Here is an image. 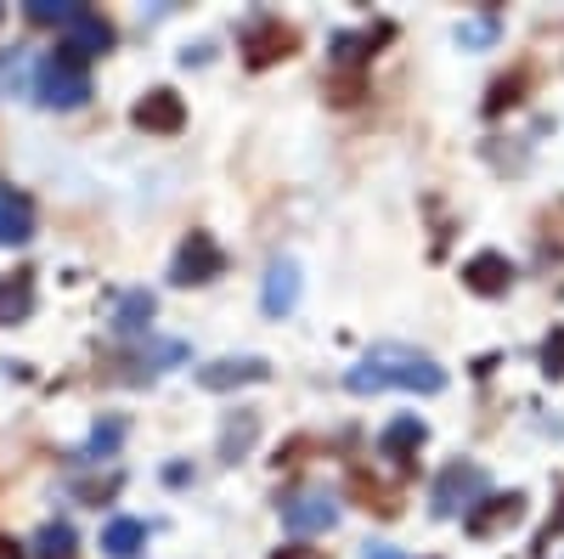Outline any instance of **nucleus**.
Listing matches in <instances>:
<instances>
[{
    "instance_id": "obj_1",
    "label": "nucleus",
    "mask_w": 564,
    "mask_h": 559,
    "mask_svg": "<svg viewBox=\"0 0 564 559\" xmlns=\"http://www.w3.org/2000/svg\"><path fill=\"white\" fill-rule=\"evenodd\" d=\"M345 385L356 396H379V390H417V396H435L446 390V367L423 351H406V345H372L350 373Z\"/></svg>"
},
{
    "instance_id": "obj_2",
    "label": "nucleus",
    "mask_w": 564,
    "mask_h": 559,
    "mask_svg": "<svg viewBox=\"0 0 564 559\" xmlns=\"http://www.w3.org/2000/svg\"><path fill=\"white\" fill-rule=\"evenodd\" d=\"M34 97H40V108H85L90 103V74H85V63L79 57H68V52H52L40 68H34Z\"/></svg>"
},
{
    "instance_id": "obj_3",
    "label": "nucleus",
    "mask_w": 564,
    "mask_h": 559,
    "mask_svg": "<svg viewBox=\"0 0 564 559\" xmlns=\"http://www.w3.org/2000/svg\"><path fill=\"white\" fill-rule=\"evenodd\" d=\"M435 515H468V508H475L480 497H486V470H480V463H446V470H441V481H435Z\"/></svg>"
},
{
    "instance_id": "obj_4",
    "label": "nucleus",
    "mask_w": 564,
    "mask_h": 559,
    "mask_svg": "<svg viewBox=\"0 0 564 559\" xmlns=\"http://www.w3.org/2000/svg\"><path fill=\"white\" fill-rule=\"evenodd\" d=\"M339 520V497L327 486H305L294 497H282V526H289L294 537H311V531H327Z\"/></svg>"
},
{
    "instance_id": "obj_5",
    "label": "nucleus",
    "mask_w": 564,
    "mask_h": 559,
    "mask_svg": "<svg viewBox=\"0 0 564 559\" xmlns=\"http://www.w3.org/2000/svg\"><path fill=\"white\" fill-rule=\"evenodd\" d=\"M226 271V255H220V244L209 238V232H193V238L181 244V255H175V283L181 289H193V283H215V277Z\"/></svg>"
},
{
    "instance_id": "obj_6",
    "label": "nucleus",
    "mask_w": 564,
    "mask_h": 559,
    "mask_svg": "<svg viewBox=\"0 0 564 559\" xmlns=\"http://www.w3.org/2000/svg\"><path fill=\"white\" fill-rule=\"evenodd\" d=\"M294 45H300V40H294V29L282 23V18H260V23L243 34V63H249V68H271V63L289 57Z\"/></svg>"
},
{
    "instance_id": "obj_7",
    "label": "nucleus",
    "mask_w": 564,
    "mask_h": 559,
    "mask_svg": "<svg viewBox=\"0 0 564 559\" xmlns=\"http://www.w3.org/2000/svg\"><path fill=\"white\" fill-rule=\"evenodd\" d=\"M271 379V362L265 356H220L209 367H198V385L204 390H238V385H265Z\"/></svg>"
},
{
    "instance_id": "obj_8",
    "label": "nucleus",
    "mask_w": 564,
    "mask_h": 559,
    "mask_svg": "<svg viewBox=\"0 0 564 559\" xmlns=\"http://www.w3.org/2000/svg\"><path fill=\"white\" fill-rule=\"evenodd\" d=\"M108 45H113V23H108L102 12H90V7H85V12L63 29V45H57V52H68V57L85 63V57H102Z\"/></svg>"
},
{
    "instance_id": "obj_9",
    "label": "nucleus",
    "mask_w": 564,
    "mask_h": 559,
    "mask_svg": "<svg viewBox=\"0 0 564 559\" xmlns=\"http://www.w3.org/2000/svg\"><path fill=\"white\" fill-rule=\"evenodd\" d=\"M130 119L141 125V130H153V136H175L181 125H186V103L175 97V90H148V97H141L135 108H130Z\"/></svg>"
},
{
    "instance_id": "obj_10",
    "label": "nucleus",
    "mask_w": 564,
    "mask_h": 559,
    "mask_svg": "<svg viewBox=\"0 0 564 559\" xmlns=\"http://www.w3.org/2000/svg\"><path fill=\"white\" fill-rule=\"evenodd\" d=\"M520 515H525V497H520V492H508V497H480V503L463 515V526H468V537H491V531L513 526Z\"/></svg>"
},
{
    "instance_id": "obj_11",
    "label": "nucleus",
    "mask_w": 564,
    "mask_h": 559,
    "mask_svg": "<svg viewBox=\"0 0 564 559\" xmlns=\"http://www.w3.org/2000/svg\"><path fill=\"white\" fill-rule=\"evenodd\" d=\"M300 305V266L294 260H271L265 289H260V311L265 316H289Z\"/></svg>"
},
{
    "instance_id": "obj_12",
    "label": "nucleus",
    "mask_w": 564,
    "mask_h": 559,
    "mask_svg": "<svg viewBox=\"0 0 564 559\" xmlns=\"http://www.w3.org/2000/svg\"><path fill=\"white\" fill-rule=\"evenodd\" d=\"M463 283L475 289L480 300H497V294H508V283H513V266H508V255L486 249V255H475V260L463 266Z\"/></svg>"
},
{
    "instance_id": "obj_13",
    "label": "nucleus",
    "mask_w": 564,
    "mask_h": 559,
    "mask_svg": "<svg viewBox=\"0 0 564 559\" xmlns=\"http://www.w3.org/2000/svg\"><path fill=\"white\" fill-rule=\"evenodd\" d=\"M34 311V271H7L0 277V329H18V322H29Z\"/></svg>"
},
{
    "instance_id": "obj_14",
    "label": "nucleus",
    "mask_w": 564,
    "mask_h": 559,
    "mask_svg": "<svg viewBox=\"0 0 564 559\" xmlns=\"http://www.w3.org/2000/svg\"><path fill=\"white\" fill-rule=\"evenodd\" d=\"M34 238V204L12 186H0V244H29Z\"/></svg>"
},
{
    "instance_id": "obj_15",
    "label": "nucleus",
    "mask_w": 564,
    "mask_h": 559,
    "mask_svg": "<svg viewBox=\"0 0 564 559\" xmlns=\"http://www.w3.org/2000/svg\"><path fill=\"white\" fill-rule=\"evenodd\" d=\"M423 436H430V430H423V418H417V412H406V418H395V424L379 436V452H384V458H395L401 470H406V463L417 458V447H423Z\"/></svg>"
},
{
    "instance_id": "obj_16",
    "label": "nucleus",
    "mask_w": 564,
    "mask_h": 559,
    "mask_svg": "<svg viewBox=\"0 0 564 559\" xmlns=\"http://www.w3.org/2000/svg\"><path fill=\"white\" fill-rule=\"evenodd\" d=\"M153 311H159L153 294H141V289L124 294L119 311H113V334H148V329H153Z\"/></svg>"
},
{
    "instance_id": "obj_17",
    "label": "nucleus",
    "mask_w": 564,
    "mask_h": 559,
    "mask_svg": "<svg viewBox=\"0 0 564 559\" xmlns=\"http://www.w3.org/2000/svg\"><path fill=\"white\" fill-rule=\"evenodd\" d=\"M141 548H148V526H141V520H108V531H102V553H113V559H135Z\"/></svg>"
},
{
    "instance_id": "obj_18",
    "label": "nucleus",
    "mask_w": 564,
    "mask_h": 559,
    "mask_svg": "<svg viewBox=\"0 0 564 559\" xmlns=\"http://www.w3.org/2000/svg\"><path fill=\"white\" fill-rule=\"evenodd\" d=\"M254 436H260V418H254V412H238V418H231V424L220 430V458L238 463V458L254 447Z\"/></svg>"
},
{
    "instance_id": "obj_19",
    "label": "nucleus",
    "mask_w": 564,
    "mask_h": 559,
    "mask_svg": "<svg viewBox=\"0 0 564 559\" xmlns=\"http://www.w3.org/2000/svg\"><path fill=\"white\" fill-rule=\"evenodd\" d=\"M29 559H74V526L68 520H52V526H40Z\"/></svg>"
},
{
    "instance_id": "obj_20",
    "label": "nucleus",
    "mask_w": 564,
    "mask_h": 559,
    "mask_svg": "<svg viewBox=\"0 0 564 559\" xmlns=\"http://www.w3.org/2000/svg\"><path fill=\"white\" fill-rule=\"evenodd\" d=\"M175 362H186V345H181V340H164V345H153V351L135 356L130 379H153V373H164V367H175Z\"/></svg>"
},
{
    "instance_id": "obj_21",
    "label": "nucleus",
    "mask_w": 564,
    "mask_h": 559,
    "mask_svg": "<svg viewBox=\"0 0 564 559\" xmlns=\"http://www.w3.org/2000/svg\"><path fill=\"white\" fill-rule=\"evenodd\" d=\"M119 436H124V424H119V418H108V424H97V430H90V441H85L74 458H79V463H102V458H113Z\"/></svg>"
},
{
    "instance_id": "obj_22",
    "label": "nucleus",
    "mask_w": 564,
    "mask_h": 559,
    "mask_svg": "<svg viewBox=\"0 0 564 559\" xmlns=\"http://www.w3.org/2000/svg\"><path fill=\"white\" fill-rule=\"evenodd\" d=\"M23 12H29V23H57V29H68L85 7H79V0H29Z\"/></svg>"
},
{
    "instance_id": "obj_23",
    "label": "nucleus",
    "mask_w": 564,
    "mask_h": 559,
    "mask_svg": "<svg viewBox=\"0 0 564 559\" xmlns=\"http://www.w3.org/2000/svg\"><path fill=\"white\" fill-rule=\"evenodd\" d=\"M29 79V52L12 45V52H0V97H12V90Z\"/></svg>"
},
{
    "instance_id": "obj_24",
    "label": "nucleus",
    "mask_w": 564,
    "mask_h": 559,
    "mask_svg": "<svg viewBox=\"0 0 564 559\" xmlns=\"http://www.w3.org/2000/svg\"><path fill=\"white\" fill-rule=\"evenodd\" d=\"M520 90H525V74L497 79V85H491V97H486V114H502V108H513V103H520Z\"/></svg>"
},
{
    "instance_id": "obj_25",
    "label": "nucleus",
    "mask_w": 564,
    "mask_h": 559,
    "mask_svg": "<svg viewBox=\"0 0 564 559\" xmlns=\"http://www.w3.org/2000/svg\"><path fill=\"white\" fill-rule=\"evenodd\" d=\"M542 373L547 379H564V329L542 340Z\"/></svg>"
},
{
    "instance_id": "obj_26",
    "label": "nucleus",
    "mask_w": 564,
    "mask_h": 559,
    "mask_svg": "<svg viewBox=\"0 0 564 559\" xmlns=\"http://www.w3.org/2000/svg\"><path fill=\"white\" fill-rule=\"evenodd\" d=\"M457 40H463V45H486V40H497V18H480V23H463V29H457Z\"/></svg>"
},
{
    "instance_id": "obj_27",
    "label": "nucleus",
    "mask_w": 564,
    "mask_h": 559,
    "mask_svg": "<svg viewBox=\"0 0 564 559\" xmlns=\"http://www.w3.org/2000/svg\"><path fill=\"white\" fill-rule=\"evenodd\" d=\"M0 559H29V548L12 542V537H0Z\"/></svg>"
},
{
    "instance_id": "obj_28",
    "label": "nucleus",
    "mask_w": 564,
    "mask_h": 559,
    "mask_svg": "<svg viewBox=\"0 0 564 559\" xmlns=\"http://www.w3.org/2000/svg\"><path fill=\"white\" fill-rule=\"evenodd\" d=\"M276 559H322V553H316V548H300V542H294V548H282Z\"/></svg>"
},
{
    "instance_id": "obj_29",
    "label": "nucleus",
    "mask_w": 564,
    "mask_h": 559,
    "mask_svg": "<svg viewBox=\"0 0 564 559\" xmlns=\"http://www.w3.org/2000/svg\"><path fill=\"white\" fill-rule=\"evenodd\" d=\"M367 559H401L395 548H367Z\"/></svg>"
}]
</instances>
